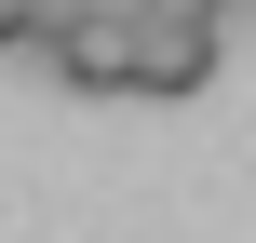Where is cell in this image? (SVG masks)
Returning a JSON list of instances; mask_svg holds the SVG:
<instances>
[{
  "instance_id": "cell-2",
  "label": "cell",
  "mask_w": 256,
  "mask_h": 243,
  "mask_svg": "<svg viewBox=\"0 0 256 243\" xmlns=\"http://www.w3.org/2000/svg\"><path fill=\"white\" fill-rule=\"evenodd\" d=\"M216 0H162L148 27H135V95H202L216 81Z\"/></svg>"
},
{
  "instance_id": "cell-1",
  "label": "cell",
  "mask_w": 256,
  "mask_h": 243,
  "mask_svg": "<svg viewBox=\"0 0 256 243\" xmlns=\"http://www.w3.org/2000/svg\"><path fill=\"white\" fill-rule=\"evenodd\" d=\"M14 54H40L68 95H135V27H108V14H54V27H27Z\"/></svg>"
},
{
  "instance_id": "cell-4",
  "label": "cell",
  "mask_w": 256,
  "mask_h": 243,
  "mask_svg": "<svg viewBox=\"0 0 256 243\" xmlns=\"http://www.w3.org/2000/svg\"><path fill=\"white\" fill-rule=\"evenodd\" d=\"M216 14H243V0H216Z\"/></svg>"
},
{
  "instance_id": "cell-3",
  "label": "cell",
  "mask_w": 256,
  "mask_h": 243,
  "mask_svg": "<svg viewBox=\"0 0 256 243\" xmlns=\"http://www.w3.org/2000/svg\"><path fill=\"white\" fill-rule=\"evenodd\" d=\"M14 41H27V0H0V54H14Z\"/></svg>"
}]
</instances>
